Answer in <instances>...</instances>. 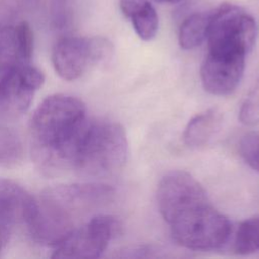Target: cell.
<instances>
[{
	"mask_svg": "<svg viewBox=\"0 0 259 259\" xmlns=\"http://www.w3.org/2000/svg\"><path fill=\"white\" fill-rule=\"evenodd\" d=\"M114 189L101 182L61 184L31 199L24 225L38 244L58 247L89 211L109 203Z\"/></svg>",
	"mask_w": 259,
	"mask_h": 259,
	"instance_id": "7a4b0ae2",
	"label": "cell"
},
{
	"mask_svg": "<svg viewBox=\"0 0 259 259\" xmlns=\"http://www.w3.org/2000/svg\"><path fill=\"white\" fill-rule=\"evenodd\" d=\"M239 151L244 161L259 172V132L245 134L240 141Z\"/></svg>",
	"mask_w": 259,
	"mask_h": 259,
	"instance_id": "ac0fdd59",
	"label": "cell"
},
{
	"mask_svg": "<svg viewBox=\"0 0 259 259\" xmlns=\"http://www.w3.org/2000/svg\"><path fill=\"white\" fill-rule=\"evenodd\" d=\"M234 249L240 255L252 254L259 250V214L240 224L235 235Z\"/></svg>",
	"mask_w": 259,
	"mask_h": 259,
	"instance_id": "2e32d148",
	"label": "cell"
},
{
	"mask_svg": "<svg viewBox=\"0 0 259 259\" xmlns=\"http://www.w3.org/2000/svg\"><path fill=\"white\" fill-rule=\"evenodd\" d=\"M212 12H194L183 19L178 31V42L182 49H195L207 39Z\"/></svg>",
	"mask_w": 259,
	"mask_h": 259,
	"instance_id": "5bb4252c",
	"label": "cell"
},
{
	"mask_svg": "<svg viewBox=\"0 0 259 259\" xmlns=\"http://www.w3.org/2000/svg\"><path fill=\"white\" fill-rule=\"evenodd\" d=\"M153 1L158 2V3H177L182 0H153Z\"/></svg>",
	"mask_w": 259,
	"mask_h": 259,
	"instance_id": "ffe728a7",
	"label": "cell"
},
{
	"mask_svg": "<svg viewBox=\"0 0 259 259\" xmlns=\"http://www.w3.org/2000/svg\"><path fill=\"white\" fill-rule=\"evenodd\" d=\"M113 46L102 36H66L59 39L52 53L58 75L67 81L82 77L89 70L112 58Z\"/></svg>",
	"mask_w": 259,
	"mask_h": 259,
	"instance_id": "5b68a950",
	"label": "cell"
},
{
	"mask_svg": "<svg viewBox=\"0 0 259 259\" xmlns=\"http://www.w3.org/2000/svg\"><path fill=\"white\" fill-rule=\"evenodd\" d=\"M157 202L162 217L170 224L185 211L209 200L203 186L192 175L184 171H172L159 182Z\"/></svg>",
	"mask_w": 259,
	"mask_h": 259,
	"instance_id": "ba28073f",
	"label": "cell"
},
{
	"mask_svg": "<svg viewBox=\"0 0 259 259\" xmlns=\"http://www.w3.org/2000/svg\"><path fill=\"white\" fill-rule=\"evenodd\" d=\"M21 157L22 146L17 135L8 128H0V165H14Z\"/></svg>",
	"mask_w": 259,
	"mask_h": 259,
	"instance_id": "e0dca14e",
	"label": "cell"
},
{
	"mask_svg": "<svg viewBox=\"0 0 259 259\" xmlns=\"http://www.w3.org/2000/svg\"><path fill=\"white\" fill-rule=\"evenodd\" d=\"M127 156L128 142L119 123L90 120L81 140L73 170L85 177H108L123 168Z\"/></svg>",
	"mask_w": 259,
	"mask_h": 259,
	"instance_id": "3957f363",
	"label": "cell"
},
{
	"mask_svg": "<svg viewBox=\"0 0 259 259\" xmlns=\"http://www.w3.org/2000/svg\"><path fill=\"white\" fill-rule=\"evenodd\" d=\"M44 82L42 72L30 63L15 69L0 84V111L9 116L24 113Z\"/></svg>",
	"mask_w": 259,
	"mask_h": 259,
	"instance_id": "30bf717a",
	"label": "cell"
},
{
	"mask_svg": "<svg viewBox=\"0 0 259 259\" xmlns=\"http://www.w3.org/2000/svg\"><path fill=\"white\" fill-rule=\"evenodd\" d=\"M245 62L243 54L208 50L200 67V79L205 91L218 96L231 94L243 78Z\"/></svg>",
	"mask_w": 259,
	"mask_h": 259,
	"instance_id": "9c48e42d",
	"label": "cell"
},
{
	"mask_svg": "<svg viewBox=\"0 0 259 259\" xmlns=\"http://www.w3.org/2000/svg\"><path fill=\"white\" fill-rule=\"evenodd\" d=\"M84 102L72 95L48 96L34 110L29 125L31 157L46 175L73 170L89 124Z\"/></svg>",
	"mask_w": 259,
	"mask_h": 259,
	"instance_id": "6da1fadb",
	"label": "cell"
},
{
	"mask_svg": "<svg viewBox=\"0 0 259 259\" xmlns=\"http://www.w3.org/2000/svg\"><path fill=\"white\" fill-rule=\"evenodd\" d=\"M31 198L16 182L0 178V254L7 247L16 225L24 224Z\"/></svg>",
	"mask_w": 259,
	"mask_h": 259,
	"instance_id": "7c38bea8",
	"label": "cell"
},
{
	"mask_svg": "<svg viewBox=\"0 0 259 259\" xmlns=\"http://www.w3.org/2000/svg\"><path fill=\"white\" fill-rule=\"evenodd\" d=\"M121 232L117 218L98 214L77 227L58 247L53 258H98Z\"/></svg>",
	"mask_w": 259,
	"mask_h": 259,
	"instance_id": "52a82bcc",
	"label": "cell"
},
{
	"mask_svg": "<svg viewBox=\"0 0 259 259\" xmlns=\"http://www.w3.org/2000/svg\"><path fill=\"white\" fill-rule=\"evenodd\" d=\"M126 18L131 20L135 32L142 40L149 41L157 35L159 30V16L149 0L133 11Z\"/></svg>",
	"mask_w": 259,
	"mask_h": 259,
	"instance_id": "9a60e30c",
	"label": "cell"
},
{
	"mask_svg": "<svg viewBox=\"0 0 259 259\" xmlns=\"http://www.w3.org/2000/svg\"><path fill=\"white\" fill-rule=\"evenodd\" d=\"M169 225L172 237L178 245L197 251L223 247L232 232L228 218L209 202L185 211Z\"/></svg>",
	"mask_w": 259,
	"mask_h": 259,
	"instance_id": "277c9868",
	"label": "cell"
},
{
	"mask_svg": "<svg viewBox=\"0 0 259 259\" xmlns=\"http://www.w3.org/2000/svg\"><path fill=\"white\" fill-rule=\"evenodd\" d=\"M258 34L255 18L241 6L224 3L212 12L207 35L208 50L247 56Z\"/></svg>",
	"mask_w": 259,
	"mask_h": 259,
	"instance_id": "8992f818",
	"label": "cell"
},
{
	"mask_svg": "<svg viewBox=\"0 0 259 259\" xmlns=\"http://www.w3.org/2000/svg\"><path fill=\"white\" fill-rule=\"evenodd\" d=\"M32 51L33 33L27 22L0 27V84L15 69L30 63Z\"/></svg>",
	"mask_w": 259,
	"mask_h": 259,
	"instance_id": "8fae6325",
	"label": "cell"
},
{
	"mask_svg": "<svg viewBox=\"0 0 259 259\" xmlns=\"http://www.w3.org/2000/svg\"><path fill=\"white\" fill-rule=\"evenodd\" d=\"M223 122V113L218 108H209L192 117L183 132V141L190 148L207 144Z\"/></svg>",
	"mask_w": 259,
	"mask_h": 259,
	"instance_id": "4fadbf2b",
	"label": "cell"
},
{
	"mask_svg": "<svg viewBox=\"0 0 259 259\" xmlns=\"http://www.w3.org/2000/svg\"><path fill=\"white\" fill-rule=\"evenodd\" d=\"M239 118L245 125L254 126L259 124V80L244 100L240 109Z\"/></svg>",
	"mask_w": 259,
	"mask_h": 259,
	"instance_id": "d6986e66",
	"label": "cell"
}]
</instances>
